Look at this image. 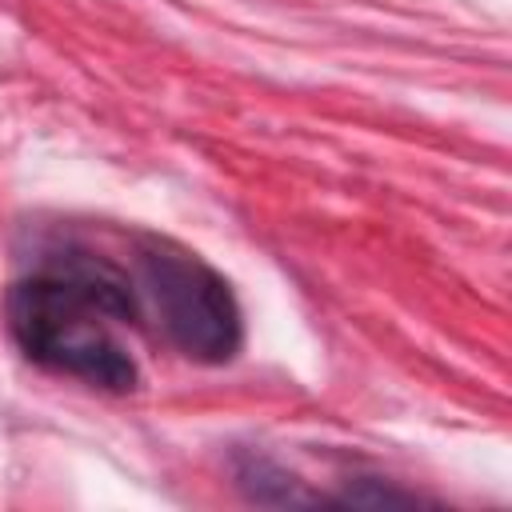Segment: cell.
Returning a JSON list of instances; mask_svg holds the SVG:
<instances>
[{
    "label": "cell",
    "instance_id": "3957f363",
    "mask_svg": "<svg viewBox=\"0 0 512 512\" xmlns=\"http://www.w3.org/2000/svg\"><path fill=\"white\" fill-rule=\"evenodd\" d=\"M232 476H236V488L244 492V500H252V504H268V508L320 504V496H312L292 472H284L276 460H268L260 452H240L232 460Z\"/></svg>",
    "mask_w": 512,
    "mask_h": 512
},
{
    "label": "cell",
    "instance_id": "7a4b0ae2",
    "mask_svg": "<svg viewBox=\"0 0 512 512\" xmlns=\"http://www.w3.org/2000/svg\"><path fill=\"white\" fill-rule=\"evenodd\" d=\"M136 264L140 288L152 300V312L176 352L196 364H228L240 352V304L212 264L164 236H140Z\"/></svg>",
    "mask_w": 512,
    "mask_h": 512
},
{
    "label": "cell",
    "instance_id": "6da1fadb",
    "mask_svg": "<svg viewBox=\"0 0 512 512\" xmlns=\"http://www.w3.org/2000/svg\"><path fill=\"white\" fill-rule=\"evenodd\" d=\"M16 348L48 368L104 392H132L136 364L104 320H140L132 280L88 252H56L20 276L4 300Z\"/></svg>",
    "mask_w": 512,
    "mask_h": 512
},
{
    "label": "cell",
    "instance_id": "277c9868",
    "mask_svg": "<svg viewBox=\"0 0 512 512\" xmlns=\"http://www.w3.org/2000/svg\"><path fill=\"white\" fill-rule=\"evenodd\" d=\"M332 504H344V508H388V504H424V496L416 492H404V488H392V484H380L372 476L348 484L344 496H336Z\"/></svg>",
    "mask_w": 512,
    "mask_h": 512
}]
</instances>
